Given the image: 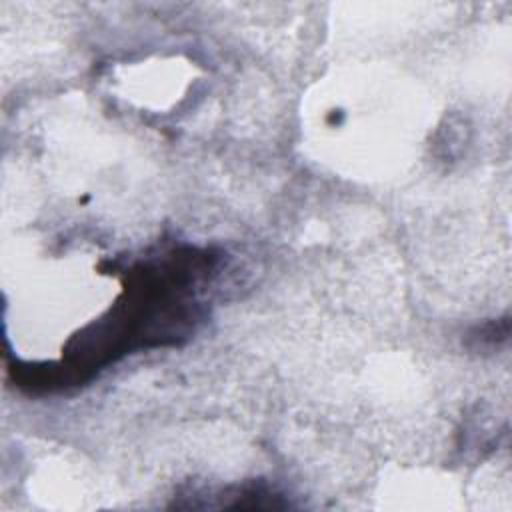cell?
I'll return each instance as SVG.
<instances>
[{
	"label": "cell",
	"instance_id": "6da1fadb",
	"mask_svg": "<svg viewBox=\"0 0 512 512\" xmlns=\"http://www.w3.org/2000/svg\"><path fill=\"white\" fill-rule=\"evenodd\" d=\"M218 256L198 248H174L142 260L128 272L120 300L106 316L74 336L60 364H16L14 380L30 390H54L82 382L130 350L178 344L202 320L194 288L210 276Z\"/></svg>",
	"mask_w": 512,
	"mask_h": 512
}]
</instances>
